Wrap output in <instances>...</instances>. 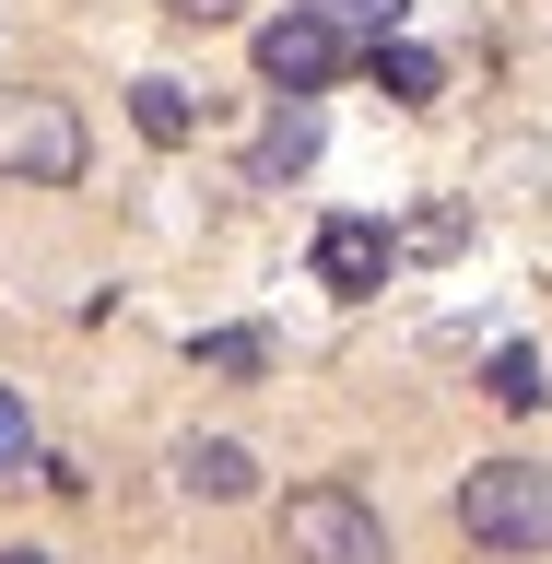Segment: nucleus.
Masks as SVG:
<instances>
[{"instance_id": "1", "label": "nucleus", "mask_w": 552, "mask_h": 564, "mask_svg": "<svg viewBox=\"0 0 552 564\" xmlns=\"http://www.w3.org/2000/svg\"><path fill=\"white\" fill-rule=\"evenodd\" d=\"M458 529L483 553H552V470L541 458H483L458 482Z\"/></svg>"}, {"instance_id": "2", "label": "nucleus", "mask_w": 552, "mask_h": 564, "mask_svg": "<svg viewBox=\"0 0 552 564\" xmlns=\"http://www.w3.org/2000/svg\"><path fill=\"white\" fill-rule=\"evenodd\" d=\"M282 553L294 564H388V518L365 494H342V482H306L282 506Z\"/></svg>"}, {"instance_id": "3", "label": "nucleus", "mask_w": 552, "mask_h": 564, "mask_svg": "<svg viewBox=\"0 0 552 564\" xmlns=\"http://www.w3.org/2000/svg\"><path fill=\"white\" fill-rule=\"evenodd\" d=\"M0 165L35 176V188H71V176H83V118H71L59 95H12L0 106Z\"/></svg>"}, {"instance_id": "4", "label": "nucleus", "mask_w": 552, "mask_h": 564, "mask_svg": "<svg viewBox=\"0 0 552 564\" xmlns=\"http://www.w3.org/2000/svg\"><path fill=\"white\" fill-rule=\"evenodd\" d=\"M329 70H342V24H329V0L259 24V83H271V95H317Z\"/></svg>"}, {"instance_id": "5", "label": "nucleus", "mask_w": 552, "mask_h": 564, "mask_svg": "<svg viewBox=\"0 0 552 564\" xmlns=\"http://www.w3.org/2000/svg\"><path fill=\"white\" fill-rule=\"evenodd\" d=\"M388 259H400V247H388V224H365V212L317 224V282H329V294H377Z\"/></svg>"}, {"instance_id": "6", "label": "nucleus", "mask_w": 552, "mask_h": 564, "mask_svg": "<svg viewBox=\"0 0 552 564\" xmlns=\"http://www.w3.org/2000/svg\"><path fill=\"white\" fill-rule=\"evenodd\" d=\"M317 141H329V130H317V106H306V95H282V106H271V130H259V153H247V176H259V188H282V176H306V165H317Z\"/></svg>"}, {"instance_id": "7", "label": "nucleus", "mask_w": 552, "mask_h": 564, "mask_svg": "<svg viewBox=\"0 0 552 564\" xmlns=\"http://www.w3.org/2000/svg\"><path fill=\"white\" fill-rule=\"evenodd\" d=\"M377 95H400V106H435L447 95V59H435V47H412V35H377Z\"/></svg>"}, {"instance_id": "8", "label": "nucleus", "mask_w": 552, "mask_h": 564, "mask_svg": "<svg viewBox=\"0 0 552 564\" xmlns=\"http://www.w3.org/2000/svg\"><path fill=\"white\" fill-rule=\"evenodd\" d=\"M130 130L176 153V141L201 130V106H188V83H165V70H141V83H130Z\"/></svg>"}, {"instance_id": "9", "label": "nucleus", "mask_w": 552, "mask_h": 564, "mask_svg": "<svg viewBox=\"0 0 552 564\" xmlns=\"http://www.w3.org/2000/svg\"><path fill=\"white\" fill-rule=\"evenodd\" d=\"M188 470V494H212V506H236V494H259V458L236 447V435H201V447L176 458Z\"/></svg>"}, {"instance_id": "10", "label": "nucleus", "mask_w": 552, "mask_h": 564, "mask_svg": "<svg viewBox=\"0 0 552 564\" xmlns=\"http://www.w3.org/2000/svg\"><path fill=\"white\" fill-rule=\"evenodd\" d=\"M494 400H506V412H541V400H552V377H541V352H529V341L494 352Z\"/></svg>"}, {"instance_id": "11", "label": "nucleus", "mask_w": 552, "mask_h": 564, "mask_svg": "<svg viewBox=\"0 0 552 564\" xmlns=\"http://www.w3.org/2000/svg\"><path fill=\"white\" fill-rule=\"evenodd\" d=\"M259 365H271L259 329H201V377H259Z\"/></svg>"}, {"instance_id": "12", "label": "nucleus", "mask_w": 552, "mask_h": 564, "mask_svg": "<svg viewBox=\"0 0 552 564\" xmlns=\"http://www.w3.org/2000/svg\"><path fill=\"white\" fill-rule=\"evenodd\" d=\"M400 12H412V0H329L342 35H400Z\"/></svg>"}, {"instance_id": "13", "label": "nucleus", "mask_w": 552, "mask_h": 564, "mask_svg": "<svg viewBox=\"0 0 552 564\" xmlns=\"http://www.w3.org/2000/svg\"><path fill=\"white\" fill-rule=\"evenodd\" d=\"M35 458V423H24V400H12V388H0V482H12V470H24Z\"/></svg>"}, {"instance_id": "14", "label": "nucleus", "mask_w": 552, "mask_h": 564, "mask_svg": "<svg viewBox=\"0 0 552 564\" xmlns=\"http://www.w3.org/2000/svg\"><path fill=\"white\" fill-rule=\"evenodd\" d=\"M176 24H236V0H165Z\"/></svg>"}, {"instance_id": "15", "label": "nucleus", "mask_w": 552, "mask_h": 564, "mask_svg": "<svg viewBox=\"0 0 552 564\" xmlns=\"http://www.w3.org/2000/svg\"><path fill=\"white\" fill-rule=\"evenodd\" d=\"M0 564H47V553H0Z\"/></svg>"}]
</instances>
